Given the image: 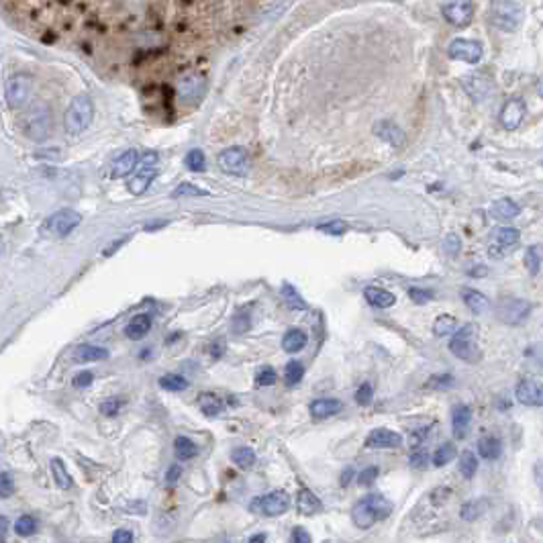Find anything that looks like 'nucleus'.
<instances>
[{"label":"nucleus","mask_w":543,"mask_h":543,"mask_svg":"<svg viewBox=\"0 0 543 543\" xmlns=\"http://www.w3.org/2000/svg\"><path fill=\"white\" fill-rule=\"evenodd\" d=\"M376 476H378V467H376V465L366 467V470L360 474V484H362V486H370V484L376 480Z\"/></svg>","instance_id":"obj_54"},{"label":"nucleus","mask_w":543,"mask_h":543,"mask_svg":"<svg viewBox=\"0 0 543 543\" xmlns=\"http://www.w3.org/2000/svg\"><path fill=\"white\" fill-rule=\"evenodd\" d=\"M543 264V245H531L525 253V268L529 270L531 276L540 272Z\"/></svg>","instance_id":"obj_37"},{"label":"nucleus","mask_w":543,"mask_h":543,"mask_svg":"<svg viewBox=\"0 0 543 543\" xmlns=\"http://www.w3.org/2000/svg\"><path fill=\"white\" fill-rule=\"evenodd\" d=\"M372 398H374V388H372L370 382H364L356 392V402L362 404V406H368L372 402Z\"/></svg>","instance_id":"obj_49"},{"label":"nucleus","mask_w":543,"mask_h":543,"mask_svg":"<svg viewBox=\"0 0 543 543\" xmlns=\"http://www.w3.org/2000/svg\"><path fill=\"white\" fill-rule=\"evenodd\" d=\"M92 380H94L92 372H80V374H76V376H74V386L76 388L90 386V384H92Z\"/></svg>","instance_id":"obj_56"},{"label":"nucleus","mask_w":543,"mask_h":543,"mask_svg":"<svg viewBox=\"0 0 543 543\" xmlns=\"http://www.w3.org/2000/svg\"><path fill=\"white\" fill-rule=\"evenodd\" d=\"M464 88L474 100H484L492 92V80L486 74H472L464 78Z\"/></svg>","instance_id":"obj_18"},{"label":"nucleus","mask_w":543,"mask_h":543,"mask_svg":"<svg viewBox=\"0 0 543 543\" xmlns=\"http://www.w3.org/2000/svg\"><path fill=\"white\" fill-rule=\"evenodd\" d=\"M152 329V316L150 314H135L129 325L125 327V335L133 341H139L148 335V331Z\"/></svg>","instance_id":"obj_22"},{"label":"nucleus","mask_w":543,"mask_h":543,"mask_svg":"<svg viewBox=\"0 0 543 543\" xmlns=\"http://www.w3.org/2000/svg\"><path fill=\"white\" fill-rule=\"evenodd\" d=\"M525 119V102L521 98H511L500 111V123L507 131H515Z\"/></svg>","instance_id":"obj_14"},{"label":"nucleus","mask_w":543,"mask_h":543,"mask_svg":"<svg viewBox=\"0 0 543 543\" xmlns=\"http://www.w3.org/2000/svg\"><path fill=\"white\" fill-rule=\"evenodd\" d=\"M172 196H174V198H180V196H209V192L203 190V188L196 186V184L184 182V184H180V186L172 192Z\"/></svg>","instance_id":"obj_44"},{"label":"nucleus","mask_w":543,"mask_h":543,"mask_svg":"<svg viewBox=\"0 0 543 543\" xmlns=\"http://www.w3.org/2000/svg\"><path fill=\"white\" fill-rule=\"evenodd\" d=\"M492 235H494V243L498 247H502V249H509V247L517 245L519 239H521V233L517 231V229H511V227H500V229H496Z\"/></svg>","instance_id":"obj_32"},{"label":"nucleus","mask_w":543,"mask_h":543,"mask_svg":"<svg viewBox=\"0 0 543 543\" xmlns=\"http://www.w3.org/2000/svg\"><path fill=\"white\" fill-rule=\"evenodd\" d=\"M12 490H14V484H12L10 476L6 472H2L0 474V498H8L12 494Z\"/></svg>","instance_id":"obj_53"},{"label":"nucleus","mask_w":543,"mask_h":543,"mask_svg":"<svg viewBox=\"0 0 543 543\" xmlns=\"http://www.w3.org/2000/svg\"><path fill=\"white\" fill-rule=\"evenodd\" d=\"M515 396L521 404L527 406H543V384L535 380H523L517 384Z\"/></svg>","instance_id":"obj_15"},{"label":"nucleus","mask_w":543,"mask_h":543,"mask_svg":"<svg viewBox=\"0 0 543 543\" xmlns=\"http://www.w3.org/2000/svg\"><path fill=\"white\" fill-rule=\"evenodd\" d=\"M456 327H458V321H456L452 314H439V316L435 319V323H433V333H435L437 337H443V335L454 333Z\"/></svg>","instance_id":"obj_38"},{"label":"nucleus","mask_w":543,"mask_h":543,"mask_svg":"<svg viewBox=\"0 0 543 543\" xmlns=\"http://www.w3.org/2000/svg\"><path fill=\"white\" fill-rule=\"evenodd\" d=\"M157 176V170H155V165H143V170L129 182V190L135 194V196H139V194H143L150 186H152V182H154V178Z\"/></svg>","instance_id":"obj_25"},{"label":"nucleus","mask_w":543,"mask_h":543,"mask_svg":"<svg viewBox=\"0 0 543 543\" xmlns=\"http://www.w3.org/2000/svg\"><path fill=\"white\" fill-rule=\"evenodd\" d=\"M119 406H121V404H119L117 400H106V402L100 404V413L106 415V417H113V415L119 413Z\"/></svg>","instance_id":"obj_57"},{"label":"nucleus","mask_w":543,"mask_h":543,"mask_svg":"<svg viewBox=\"0 0 543 543\" xmlns=\"http://www.w3.org/2000/svg\"><path fill=\"white\" fill-rule=\"evenodd\" d=\"M392 513V505L380 494H368L351 509V521L360 529H370Z\"/></svg>","instance_id":"obj_1"},{"label":"nucleus","mask_w":543,"mask_h":543,"mask_svg":"<svg viewBox=\"0 0 543 543\" xmlns=\"http://www.w3.org/2000/svg\"><path fill=\"white\" fill-rule=\"evenodd\" d=\"M139 163V152L137 150H129V152H123L119 155L113 165H111V178L113 180H119V178H125L129 176Z\"/></svg>","instance_id":"obj_17"},{"label":"nucleus","mask_w":543,"mask_h":543,"mask_svg":"<svg viewBox=\"0 0 543 543\" xmlns=\"http://www.w3.org/2000/svg\"><path fill=\"white\" fill-rule=\"evenodd\" d=\"M207 92V80L200 74H186L178 80L176 84V96L184 102V104H196Z\"/></svg>","instance_id":"obj_7"},{"label":"nucleus","mask_w":543,"mask_h":543,"mask_svg":"<svg viewBox=\"0 0 543 543\" xmlns=\"http://www.w3.org/2000/svg\"><path fill=\"white\" fill-rule=\"evenodd\" d=\"M198 406H200V411H203L207 417H217V415L223 411V402H221V398L215 396V394H200V398H198Z\"/></svg>","instance_id":"obj_35"},{"label":"nucleus","mask_w":543,"mask_h":543,"mask_svg":"<svg viewBox=\"0 0 543 543\" xmlns=\"http://www.w3.org/2000/svg\"><path fill=\"white\" fill-rule=\"evenodd\" d=\"M462 299H464L465 307L472 310L474 314H482V312H486L488 307H490V301L482 292L472 290V288H464L462 290Z\"/></svg>","instance_id":"obj_26"},{"label":"nucleus","mask_w":543,"mask_h":543,"mask_svg":"<svg viewBox=\"0 0 543 543\" xmlns=\"http://www.w3.org/2000/svg\"><path fill=\"white\" fill-rule=\"evenodd\" d=\"M429 388H435V390H448V388L454 386V376L450 374H441V376H431L429 382H427Z\"/></svg>","instance_id":"obj_50"},{"label":"nucleus","mask_w":543,"mask_h":543,"mask_svg":"<svg viewBox=\"0 0 543 543\" xmlns=\"http://www.w3.org/2000/svg\"><path fill=\"white\" fill-rule=\"evenodd\" d=\"M316 229L327 233V235H343V233L347 231V223L341 221V219H333V221H329V223H321V225H316Z\"/></svg>","instance_id":"obj_48"},{"label":"nucleus","mask_w":543,"mask_h":543,"mask_svg":"<svg viewBox=\"0 0 543 543\" xmlns=\"http://www.w3.org/2000/svg\"><path fill=\"white\" fill-rule=\"evenodd\" d=\"M23 129L25 135L33 141H43L45 137H49L51 129H54V117L51 111L45 104H35L23 119Z\"/></svg>","instance_id":"obj_2"},{"label":"nucleus","mask_w":543,"mask_h":543,"mask_svg":"<svg viewBox=\"0 0 543 543\" xmlns=\"http://www.w3.org/2000/svg\"><path fill=\"white\" fill-rule=\"evenodd\" d=\"M364 294H366V301L376 309H390L396 303V297L392 292H388L384 288H378V286H368L364 290Z\"/></svg>","instance_id":"obj_24"},{"label":"nucleus","mask_w":543,"mask_h":543,"mask_svg":"<svg viewBox=\"0 0 543 543\" xmlns=\"http://www.w3.org/2000/svg\"><path fill=\"white\" fill-rule=\"evenodd\" d=\"M159 386L163 390H170V392H182L188 388V380L180 374H165L159 378Z\"/></svg>","instance_id":"obj_40"},{"label":"nucleus","mask_w":543,"mask_h":543,"mask_svg":"<svg viewBox=\"0 0 543 543\" xmlns=\"http://www.w3.org/2000/svg\"><path fill=\"white\" fill-rule=\"evenodd\" d=\"M174 448H176V458L180 462H186V460H192L196 454H198V448L194 441H190L188 437H178L174 441Z\"/></svg>","instance_id":"obj_33"},{"label":"nucleus","mask_w":543,"mask_h":543,"mask_svg":"<svg viewBox=\"0 0 543 543\" xmlns=\"http://www.w3.org/2000/svg\"><path fill=\"white\" fill-rule=\"evenodd\" d=\"M294 543H309L310 542V535L303 529V527H297L294 531H292V538H290Z\"/></svg>","instance_id":"obj_59"},{"label":"nucleus","mask_w":543,"mask_h":543,"mask_svg":"<svg viewBox=\"0 0 543 543\" xmlns=\"http://www.w3.org/2000/svg\"><path fill=\"white\" fill-rule=\"evenodd\" d=\"M6 533H8V519L0 515V542L6 540Z\"/></svg>","instance_id":"obj_62"},{"label":"nucleus","mask_w":543,"mask_h":543,"mask_svg":"<svg viewBox=\"0 0 543 543\" xmlns=\"http://www.w3.org/2000/svg\"><path fill=\"white\" fill-rule=\"evenodd\" d=\"M186 167L192 170V172H203L205 165H207V159H205V154L200 150H192L186 154V159H184Z\"/></svg>","instance_id":"obj_46"},{"label":"nucleus","mask_w":543,"mask_h":543,"mask_svg":"<svg viewBox=\"0 0 543 543\" xmlns=\"http://www.w3.org/2000/svg\"><path fill=\"white\" fill-rule=\"evenodd\" d=\"M251 543H257V542H266V535L264 533H259V535H253L251 540H249Z\"/></svg>","instance_id":"obj_64"},{"label":"nucleus","mask_w":543,"mask_h":543,"mask_svg":"<svg viewBox=\"0 0 543 543\" xmlns=\"http://www.w3.org/2000/svg\"><path fill=\"white\" fill-rule=\"evenodd\" d=\"M282 299L286 301V305L294 310H305L307 309V303L303 301V297L297 292V288L292 284H284L282 286Z\"/></svg>","instance_id":"obj_39"},{"label":"nucleus","mask_w":543,"mask_h":543,"mask_svg":"<svg viewBox=\"0 0 543 543\" xmlns=\"http://www.w3.org/2000/svg\"><path fill=\"white\" fill-rule=\"evenodd\" d=\"M400 443H402V437L390 429H374L366 439L368 450H388V448H398Z\"/></svg>","instance_id":"obj_16"},{"label":"nucleus","mask_w":543,"mask_h":543,"mask_svg":"<svg viewBox=\"0 0 543 543\" xmlns=\"http://www.w3.org/2000/svg\"><path fill=\"white\" fill-rule=\"evenodd\" d=\"M476 470H478V460H476V456H474L472 452H464V454L460 456V472H462V476H464L465 480H472L474 474H476Z\"/></svg>","instance_id":"obj_43"},{"label":"nucleus","mask_w":543,"mask_h":543,"mask_svg":"<svg viewBox=\"0 0 543 543\" xmlns=\"http://www.w3.org/2000/svg\"><path fill=\"white\" fill-rule=\"evenodd\" d=\"M231 460L237 467L247 470V467H251V465L255 464V452L251 448H247V446L235 448L231 452Z\"/></svg>","instance_id":"obj_34"},{"label":"nucleus","mask_w":543,"mask_h":543,"mask_svg":"<svg viewBox=\"0 0 543 543\" xmlns=\"http://www.w3.org/2000/svg\"><path fill=\"white\" fill-rule=\"evenodd\" d=\"M253 511H259L266 517H278L284 515L290 509V496L284 490H272L264 496H259L253 505Z\"/></svg>","instance_id":"obj_9"},{"label":"nucleus","mask_w":543,"mask_h":543,"mask_svg":"<svg viewBox=\"0 0 543 543\" xmlns=\"http://www.w3.org/2000/svg\"><path fill=\"white\" fill-rule=\"evenodd\" d=\"M82 223V215L72 211V209H64L54 213L43 225H41V235H49V237H66L76 229Z\"/></svg>","instance_id":"obj_6"},{"label":"nucleus","mask_w":543,"mask_h":543,"mask_svg":"<svg viewBox=\"0 0 543 543\" xmlns=\"http://www.w3.org/2000/svg\"><path fill=\"white\" fill-rule=\"evenodd\" d=\"M35 529H37V521H35L31 515H23V517L14 523V531H16L21 538H27V535L35 533Z\"/></svg>","instance_id":"obj_45"},{"label":"nucleus","mask_w":543,"mask_h":543,"mask_svg":"<svg viewBox=\"0 0 543 543\" xmlns=\"http://www.w3.org/2000/svg\"><path fill=\"white\" fill-rule=\"evenodd\" d=\"M341 408L343 404L337 398H316L314 402H310V415L314 419H327L331 415H337Z\"/></svg>","instance_id":"obj_21"},{"label":"nucleus","mask_w":543,"mask_h":543,"mask_svg":"<svg viewBox=\"0 0 543 543\" xmlns=\"http://www.w3.org/2000/svg\"><path fill=\"white\" fill-rule=\"evenodd\" d=\"M521 213L519 205L513 203L511 198H500L492 205V215L498 219V221H507V219H515L517 215Z\"/></svg>","instance_id":"obj_28"},{"label":"nucleus","mask_w":543,"mask_h":543,"mask_svg":"<svg viewBox=\"0 0 543 543\" xmlns=\"http://www.w3.org/2000/svg\"><path fill=\"white\" fill-rule=\"evenodd\" d=\"M307 341L309 339H307V333L305 331H301V329H288L286 335L282 337V347L286 351L294 354V351H301L307 345Z\"/></svg>","instance_id":"obj_30"},{"label":"nucleus","mask_w":543,"mask_h":543,"mask_svg":"<svg viewBox=\"0 0 543 543\" xmlns=\"http://www.w3.org/2000/svg\"><path fill=\"white\" fill-rule=\"evenodd\" d=\"M467 274H470L472 278H482V276L488 274V270H486V266H474V270H470Z\"/></svg>","instance_id":"obj_61"},{"label":"nucleus","mask_w":543,"mask_h":543,"mask_svg":"<svg viewBox=\"0 0 543 543\" xmlns=\"http://www.w3.org/2000/svg\"><path fill=\"white\" fill-rule=\"evenodd\" d=\"M276 380H278L276 370L270 368V366H266V368H262V370L257 372V376H255V386H272V384H276Z\"/></svg>","instance_id":"obj_47"},{"label":"nucleus","mask_w":543,"mask_h":543,"mask_svg":"<svg viewBox=\"0 0 543 543\" xmlns=\"http://www.w3.org/2000/svg\"><path fill=\"white\" fill-rule=\"evenodd\" d=\"M180 474H182V470H180V465H172V467H170V472H167V476H165V480H167V484H170V486H174V484L178 482V478H180Z\"/></svg>","instance_id":"obj_60"},{"label":"nucleus","mask_w":543,"mask_h":543,"mask_svg":"<svg viewBox=\"0 0 543 543\" xmlns=\"http://www.w3.org/2000/svg\"><path fill=\"white\" fill-rule=\"evenodd\" d=\"M474 335H476V327L472 323L464 325L450 341V349L456 358L464 360V362H478L480 360V347L478 343L474 341Z\"/></svg>","instance_id":"obj_5"},{"label":"nucleus","mask_w":543,"mask_h":543,"mask_svg":"<svg viewBox=\"0 0 543 543\" xmlns=\"http://www.w3.org/2000/svg\"><path fill=\"white\" fill-rule=\"evenodd\" d=\"M92 119H94V104H92V100L86 94H80L70 102V106L66 111V127H68V131L72 135L86 131L90 127Z\"/></svg>","instance_id":"obj_3"},{"label":"nucleus","mask_w":543,"mask_h":543,"mask_svg":"<svg viewBox=\"0 0 543 543\" xmlns=\"http://www.w3.org/2000/svg\"><path fill=\"white\" fill-rule=\"evenodd\" d=\"M470 423H472V411L467 404H456L452 408V427H454V435L458 439H464L467 435V429H470Z\"/></svg>","instance_id":"obj_20"},{"label":"nucleus","mask_w":543,"mask_h":543,"mask_svg":"<svg viewBox=\"0 0 543 543\" xmlns=\"http://www.w3.org/2000/svg\"><path fill=\"white\" fill-rule=\"evenodd\" d=\"M217 163L219 167L225 172V174H233V176H245L249 172V155L245 148H227L223 150L219 157H217Z\"/></svg>","instance_id":"obj_8"},{"label":"nucleus","mask_w":543,"mask_h":543,"mask_svg":"<svg viewBox=\"0 0 543 543\" xmlns=\"http://www.w3.org/2000/svg\"><path fill=\"white\" fill-rule=\"evenodd\" d=\"M458 456V450H456V446L454 443H443V446H439L437 450H435V454H433V464L435 465H446L450 464L454 458Z\"/></svg>","instance_id":"obj_41"},{"label":"nucleus","mask_w":543,"mask_h":543,"mask_svg":"<svg viewBox=\"0 0 543 543\" xmlns=\"http://www.w3.org/2000/svg\"><path fill=\"white\" fill-rule=\"evenodd\" d=\"M486 509H488V500H486V498H480V500H467L465 505H462V509H460V517H462L464 521H467V523H472V521L480 519V517L486 513Z\"/></svg>","instance_id":"obj_31"},{"label":"nucleus","mask_w":543,"mask_h":543,"mask_svg":"<svg viewBox=\"0 0 543 543\" xmlns=\"http://www.w3.org/2000/svg\"><path fill=\"white\" fill-rule=\"evenodd\" d=\"M500 452H502V443H500L498 437L488 435V437H482L478 441V454L484 460H496L500 456Z\"/></svg>","instance_id":"obj_29"},{"label":"nucleus","mask_w":543,"mask_h":543,"mask_svg":"<svg viewBox=\"0 0 543 543\" xmlns=\"http://www.w3.org/2000/svg\"><path fill=\"white\" fill-rule=\"evenodd\" d=\"M408 297L413 299V303L417 305H425L433 299V292L431 290H423V288H411L408 290Z\"/></svg>","instance_id":"obj_51"},{"label":"nucleus","mask_w":543,"mask_h":543,"mask_svg":"<svg viewBox=\"0 0 543 543\" xmlns=\"http://www.w3.org/2000/svg\"><path fill=\"white\" fill-rule=\"evenodd\" d=\"M448 56L452 60H460L467 64H478L482 60V45L472 39H456L448 47Z\"/></svg>","instance_id":"obj_13"},{"label":"nucleus","mask_w":543,"mask_h":543,"mask_svg":"<svg viewBox=\"0 0 543 543\" xmlns=\"http://www.w3.org/2000/svg\"><path fill=\"white\" fill-rule=\"evenodd\" d=\"M498 312V319L502 323H509V325H519L523 323L529 312H531V305L521 301V299H502L496 307Z\"/></svg>","instance_id":"obj_11"},{"label":"nucleus","mask_w":543,"mask_h":543,"mask_svg":"<svg viewBox=\"0 0 543 543\" xmlns=\"http://www.w3.org/2000/svg\"><path fill=\"white\" fill-rule=\"evenodd\" d=\"M460 247H462V243H460V239H458V235H448L446 237V241H443V249L448 251V255H456L458 251H460Z\"/></svg>","instance_id":"obj_52"},{"label":"nucleus","mask_w":543,"mask_h":543,"mask_svg":"<svg viewBox=\"0 0 543 543\" xmlns=\"http://www.w3.org/2000/svg\"><path fill=\"white\" fill-rule=\"evenodd\" d=\"M443 16L454 27H465L474 16V2L472 0H448L443 4Z\"/></svg>","instance_id":"obj_12"},{"label":"nucleus","mask_w":543,"mask_h":543,"mask_svg":"<svg viewBox=\"0 0 543 543\" xmlns=\"http://www.w3.org/2000/svg\"><path fill=\"white\" fill-rule=\"evenodd\" d=\"M374 133H376L380 139H384L386 143H390L392 148H402L404 141H406L402 129L396 127L392 121H380V123H376V125H374Z\"/></svg>","instance_id":"obj_19"},{"label":"nucleus","mask_w":543,"mask_h":543,"mask_svg":"<svg viewBox=\"0 0 543 543\" xmlns=\"http://www.w3.org/2000/svg\"><path fill=\"white\" fill-rule=\"evenodd\" d=\"M492 23L500 31L513 33L523 23V6L515 0H498L492 6Z\"/></svg>","instance_id":"obj_4"},{"label":"nucleus","mask_w":543,"mask_h":543,"mask_svg":"<svg viewBox=\"0 0 543 543\" xmlns=\"http://www.w3.org/2000/svg\"><path fill=\"white\" fill-rule=\"evenodd\" d=\"M303 376H305V368H303V364L297 362V360L288 362V366H286V370H284V380H286V384H288V386H297V384L303 380Z\"/></svg>","instance_id":"obj_42"},{"label":"nucleus","mask_w":543,"mask_h":543,"mask_svg":"<svg viewBox=\"0 0 543 543\" xmlns=\"http://www.w3.org/2000/svg\"><path fill=\"white\" fill-rule=\"evenodd\" d=\"M351 476H354V467H347V470L341 474V486H347L349 480H351Z\"/></svg>","instance_id":"obj_63"},{"label":"nucleus","mask_w":543,"mask_h":543,"mask_svg":"<svg viewBox=\"0 0 543 543\" xmlns=\"http://www.w3.org/2000/svg\"><path fill=\"white\" fill-rule=\"evenodd\" d=\"M4 96H6V102L10 108H21L31 96V78L25 76V74L8 78V82L4 86Z\"/></svg>","instance_id":"obj_10"},{"label":"nucleus","mask_w":543,"mask_h":543,"mask_svg":"<svg viewBox=\"0 0 543 543\" xmlns=\"http://www.w3.org/2000/svg\"><path fill=\"white\" fill-rule=\"evenodd\" d=\"M113 542L115 543H129L133 542V533L129 529H117L113 533Z\"/></svg>","instance_id":"obj_58"},{"label":"nucleus","mask_w":543,"mask_h":543,"mask_svg":"<svg viewBox=\"0 0 543 543\" xmlns=\"http://www.w3.org/2000/svg\"><path fill=\"white\" fill-rule=\"evenodd\" d=\"M74 358L78 362H102L108 358V351L104 347H98V345H78L76 351H74Z\"/></svg>","instance_id":"obj_27"},{"label":"nucleus","mask_w":543,"mask_h":543,"mask_svg":"<svg viewBox=\"0 0 543 543\" xmlns=\"http://www.w3.org/2000/svg\"><path fill=\"white\" fill-rule=\"evenodd\" d=\"M297 509L301 515L310 517V515H316L323 511V502L310 492L309 488H303V490H299V496H297Z\"/></svg>","instance_id":"obj_23"},{"label":"nucleus","mask_w":543,"mask_h":543,"mask_svg":"<svg viewBox=\"0 0 543 543\" xmlns=\"http://www.w3.org/2000/svg\"><path fill=\"white\" fill-rule=\"evenodd\" d=\"M427 462H429V458H427V454H425L423 450H417V452H413V456H411V465H413V467H419V470H423Z\"/></svg>","instance_id":"obj_55"},{"label":"nucleus","mask_w":543,"mask_h":543,"mask_svg":"<svg viewBox=\"0 0 543 543\" xmlns=\"http://www.w3.org/2000/svg\"><path fill=\"white\" fill-rule=\"evenodd\" d=\"M51 474H54V480H56V484H58L60 488L68 490V488L72 486V476H70V472L66 470V465H64L62 460H58V458L51 460Z\"/></svg>","instance_id":"obj_36"}]
</instances>
